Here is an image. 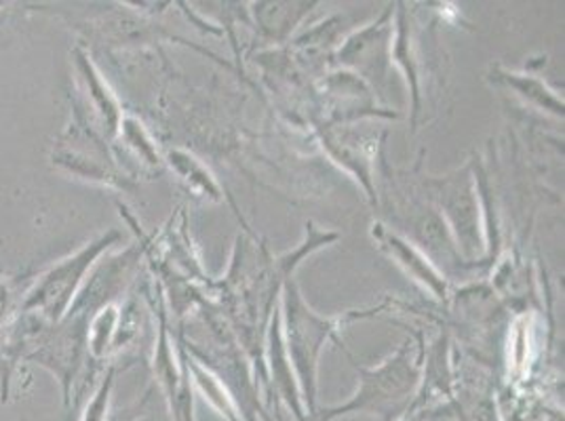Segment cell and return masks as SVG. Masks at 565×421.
<instances>
[{"mask_svg":"<svg viewBox=\"0 0 565 421\" xmlns=\"http://www.w3.org/2000/svg\"><path fill=\"white\" fill-rule=\"evenodd\" d=\"M382 238V242L391 249V253H395V258L401 259V263L403 266H407V270L414 274V277H418V281H423L430 291H435V293H446V284H444V279L424 261L407 242H403L399 238H395V236H380Z\"/></svg>","mask_w":565,"mask_h":421,"instance_id":"cell-4","label":"cell"},{"mask_svg":"<svg viewBox=\"0 0 565 421\" xmlns=\"http://www.w3.org/2000/svg\"><path fill=\"white\" fill-rule=\"evenodd\" d=\"M117 240V235H106L97 238L92 245H85L71 258L62 259L57 266L49 268L34 287L25 293L20 310L30 314L41 325H60L74 302L78 284L83 282V274L110 242Z\"/></svg>","mask_w":565,"mask_h":421,"instance_id":"cell-1","label":"cell"},{"mask_svg":"<svg viewBox=\"0 0 565 421\" xmlns=\"http://www.w3.org/2000/svg\"><path fill=\"white\" fill-rule=\"evenodd\" d=\"M287 314H289V352L298 367L300 381L305 384L308 398H315V375H317V360L323 342L328 339L333 323L315 316L308 305L302 302L300 293L294 284H287Z\"/></svg>","mask_w":565,"mask_h":421,"instance_id":"cell-2","label":"cell"},{"mask_svg":"<svg viewBox=\"0 0 565 421\" xmlns=\"http://www.w3.org/2000/svg\"><path fill=\"white\" fill-rule=\"evenodd\" d=\"M363 390L356 395V400L347 404L344 409H340L338 413L342 411H349V409H382L384 402H388L391 398H403V395L409 390L412 381L416 379V374L409 369L407 365V358H405V352H399L395 358L388 360L386 367H382L380 371L374 374H363Z\"/></svg>","mask_w":565,"mask_h":421,"instance_id":"cell-3","label":"cell"},{"mask_svg":"<svg viewBox=\"0 0 565 421\" xmlns=\"http://www.w3.org/2000/svg\"><path fill=\"white\" fill-rule=\"evenodd\" d=\"M110 388H113V374L108 375V379L99 386L97 395L92 398V402L87 404L83 420L81 421H106V411H108V400H110Z\"/></svg>","mask_w":565,"mask_h":421,"instance_id":"cell-5","label":"cell"}]
</instances>
